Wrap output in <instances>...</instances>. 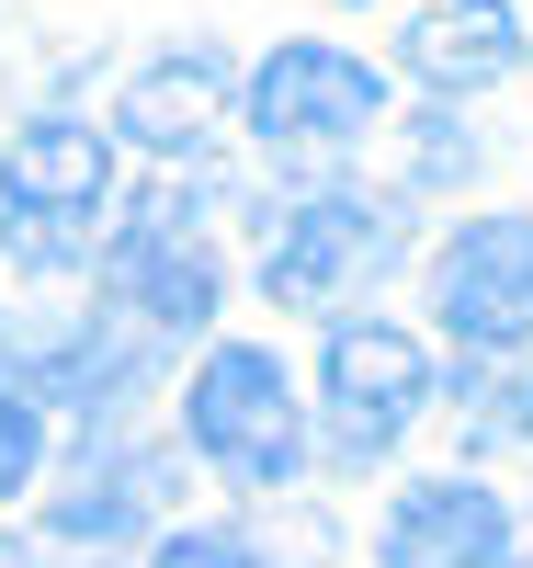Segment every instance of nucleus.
I'll return each instance as SVG.
<instances>
[{
    "label": "nucleus",
    "instance_id": "423d86ee",
    "mask_svg": "<svg viewBox=\"0 0 533 568\" xmlns=\"http://www.w3.org/2000/svg\"><path fill=\"white\" fill-rule=\"evenodd\" d=\"M238 114H250V136L273 160H341L375 136L386 114V80L352 58V45H273V58L250 69V91H238Z\"/></svg>",
    "mask_w": 533,
    "mask_h": 568
},
{
    "label": "nucleus",
    "instance_id": "f257e3e1",
    "mask_svg": "<svg viewBox=\"0 0 533 568\" xmlns=\"http://www.w3.org/2000/svg\"><path fill=\"white\" fill-rule=\"evenodd\" d=\"M182 444L205 455L216 478H238V489H296L307 478V398H296V375H284V353L216 342L182 375Z\"/></svg>",
    "mask_w": 533,
    "mask_h": 568
},
{
    "label": "nucleus",
    "instance_id": "39448f33",
    "mask_svg": "<svg viewBox=\"0 0 533 568\" xmlns=\"http://www.w3.org/2000/svg\"><path fill=\"white\" fill-rule=\"evenodd\" d=\"M398 240H409L398 194L318 182V194H296V205L273 216V240H262V296H273V307H329V296H352V284H375L386 262H398Z\"/></svg>",
    "mask_w": 533,
    "mask_h": 568
},
{
    "label": "nucleus",
    "instance_id": "20e7f679",
    "mask_svg": "<svg viewBox=\"0 0 533 568\" xmlns=\"http://www.w3.org/2000/svg\"><path fill=\"white\" fill-rule=\"evenodd\" d=\"M103 296H114V318L148 329V342L205 329L216 296H227V262H216L205 194H148V205H136L114 240H103Z\"/></svg>",
    "mask_w": 533,
    "mask_h": 568
},
{
    "label": "nucleus",
    "instance_id": "6e6552de",
    "mask_svg": "<svg viewBox=\"0 0 533 568\" xmlns=\"http://www.w3.org/2000/svg\"><path fill=\"white\" fill-rule=\"evenodd\" d=\"M0 387H34V409H114L148 375V329L136 318H58V329H0Z\"/></svg>",
    "mask_w": 533,
    "mask_h": 568
},
{
    "label": "nucleus",
    "instance_id": "1a4fd4ad",
    "mask_svg": "<svg viewBox=\"0 0 533 568\" xmlns=\"http://www.w3.org/2000/svg\"><path fill=\"white\" fill-rule=\"evenodd\" d=\"M522 524L489 478H409L375 524V568H511Z\"/></svg>",
    "mask_w": 533,
    "mask_h": 568
},
{
    "label": "nucleus",
    "instance_id": "2eb2a0df",
    "mask_svg": "<svg viewBox=\"0 0 533 568\" xmlns=\"http://www.w3.org/2000/svg\"><path fill=\"white\" fill-rule=\"evenodd\" d=\"M476 420H489V433H511V444H533V353H522V364L500 375V398L476 409Z\"/></svg>",
    "mask_w": 533,
    "mask_h": 568
},
{
    "label": "nucleus",
    "instance_id": "9b49d317",
    "mask_svg": "<svg viewBox=\"0 0 533 568\" xmlns=\"http://www.w3.org/2000/svg\"><path fill=\"white\" fill-rule=\"evenodd\" d=\"M522 12L511 0H431V12H409V34H398V69L420 80V91H489V80H511L522 69Z\"/></svg>",
    "mask_w": 533,
    "mask_h": 568
},
{
    "label": "nucleus",
    "instance_id": "4468645a",
    "mask_svg": "<svg viewBox=\"0 0 533 568\" xmlns=\"http://www.w3.org/2000/svg\"><path fill=\"white\" fill-rule=\"evenodd\" d=\"M45 478V409L23 387H0V500H23Z\"/></svg>",
    "mask_w": 533,
    "mask_h": 568
},
{
    "label": "nucleus",
    "instance_id": "0eeeda50",
    "mask_svg": "<svg viewBox=\"0 0 533 568\" xmlns=\"http://www.w3.org/2000/svg\"><path fill=\"white\" fill-rule=\"evenodd\" d=\"M431 318H443V342H465V353L533 342V216L522 205L465 216L454 240L431 251Z\"/></svg>",
    "mask_w": 533,
    "mask_h": 568
},
{
    "label": "nucleus",
    "instance_id": "f03ea898",
    "mask_svg": "<svg viewBox=\"0 0 533 568\" xmlns=\"http://www.w3.org/2000/svg\"><path fill=\"white\" fill-rule=\"evenodd\" d=\"M103 205H114V125L34 114L0 149V251L23 273H69L103 227Z\"/></svg>",
    "mask_w": 533,
    "mask_h": 568
},
{
    "label": "nucleus",
    "instance_id": "9d476101",
    "mask_svg": "<svg viewBox=\"0 0 533 568\" xmlns=\"http://www.w3.org/2000/svg\"><path fill=\"white\" fill-rule=\"evenodd\" d=\"M227 114H238L227 58H216V45H171V58H148V69L125 80L114 136H125V149H148V160H205Z\"/></svg>",
    "mask_w": 533,
    "mask_h": 568
},
{
    "label": "nucleus",
    "instance_id": "ddd939ff",
    "mask_svg": "<svg viewBox=\"0 0 533 568\" xmlns=\"http://www.w3.org/2000/svg\"><path fill=\"white\" fill-rule=\"evenodd\" d=\"M148 568H318V535H307V546H273V535H250V524H171V535L148 546Z\"/></svg>",
    "mask_w": 533,
    "mask_h": 568
},
{
    "label": "nucleus",
    "instance_id": "f8f14e48",
    "mask_svg": "<svg viewBox=\"0 0 533 568\" xmlns=\"http://www.w3.org/2000/svg\"><path fill=\"white\" fill-rule=\"evenodd\" d=\"M160 500H171V455H160V444H125V455H91V478L45 500V535H69V546H125V535H148Z\"/></svg>",
    "mask_w": 533,
    "mask_h": 568
},
{
    "label": "nucleus",
    "instance_id": "7ed1b4c3",
    "mask_svg": "<svg viewBox=\"0 0 533 568\" xmlns=\"http://www.w3.org/2000/svg\"><path fill=\"white\" fill-rule=\"evenodd\" d=\"M431 353H420V329L398 318H329V342H318V433L341 466H386L409 433H420V409H431Z\"/></svg>",
    "mask_w": 533,
    "mask_h": 568
}]
</instances>
